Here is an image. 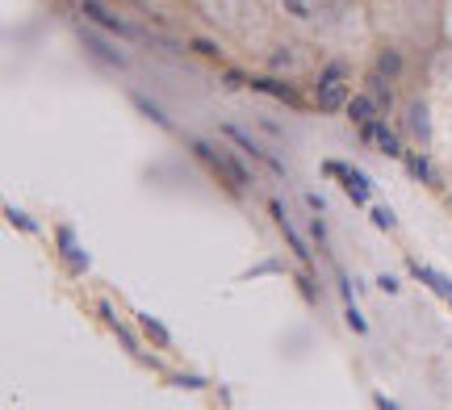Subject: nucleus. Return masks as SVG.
Here are the masks:
<instances>
[{"label": "nucleus", "mask_w": 452, "mask_h": 410, "mask_svg": "<svg viewBox=\"0 0 452 410\" xmlns=\"http://www.w3.org/2000/svg\"><path fill=\"white\" fill-rule=\"evenodd\" d=\"M368 89H373V101H377V105H394V89L385 84V72L368 76Z\"/></svg>", "instance_id": "9"}, {"label": "nucleus", "mask_w": 452, "mask_h": 410, "mask_svg": "<svg viewBox=\"0 0 452 410\" xmlns=\"http://www.w3.org/2000/svg\"><path fill=\"white\" fill-rule=\"evenodd\" d=\"M398 67H402L398 50H385V55H381V72H385V76H398Z\"/></svg>", "instance_id": "11"}, {"label": "nucleus", "mask_w": 452, "mask_h": 410, "mask_svg": "<svg viewBox=\"0 0 452 410\" xmlns=\"http://www.w3.org/2000/svg\"><path fill=\"white\" fill-rule=\"evenodd\" d=\"M80 8H84V17H92L101 30H109V34H130V25H126L113 8H105L101 0H80Z\"/></svg>", "instance_id": "2"}, {"label": "nucleus", "mask_w": 452, "mask_h": 410, "mask_svg": "<svg viewBox=\"0 0 452 410\" xmlns=\"http://www.w3.org/2000/svg\"><path fill=\"white\" fill-rule=\"evenodd\" d=\"M318 101H322V109H339L348 101V80H344V67L339 63L318 76Z\"/></svg>", "instance_id": "1"}, {"label": "nucleus", "mask_w": 452, "mask_h": 410, "mask_svg": "<svg viewBox=\"0 0 452 410\" xmlns=\"http://www.w3.org/2000/svg\"><path fill=\"white\" fill-rule=\"evenodd\" d=\"M256 92H272L276 101H289V105L298 101V96H293V89H285V84H276V80H256Z\"/></svg>", "instance_id": "10"}, {"label": "nucleus", "mask_w": 452, "mask_h": 410, "mask_svg": "<svg viewBox=\"0 0 452 410\" xmlns=\"http://www.w3.org/2000/svg\"><path fill=\"white\" fill-rule=\"evenodd\" d=\"M197 151H201V155H205V159H210L218 172H226V176L239 184V188L247 184V168H239V164H235V155H226V151H214V147H205V142H197Z\"/></svg>", "instance_id": "3"}, {"label": "nucleus", "mask_w": 452, "mask_h": 410, "mask_svg": "<svg viewBox=\"0 0 452 410\" xmlns=\"http://www.w3.org/2000/svg\"><path fill=\"white\" fill-rule=\"evenodd\" d=\"M410 273L419 276L423 285H431V289H436L440 297H448V302H452V285H448V280H444V276H440V273H431V268H423L419 260H410Z\"/></svg>", "instance_id": "8"}, {"label": "nucleus", "mask_w": 452, "mask_h": 410, "mask_svg": "<svg viewBox=\"0 0 452 410\" xmlns=\"http://www.w3.org/2000/svg\"><path fill=\"white\" fill-rule=\"evenodd\" d=\"M226 135L235 138V142H239V147H243V151H247V155H256V159H264V164H269L272 172H285V168H281V159H272L269 151H260V147H256V138H247L243 135V130H239V126H222Z\"/></svg>", "instance_id": "5"}, {"label": "nucleus", "mask_w": 452, "mask_h": 410, "mask_svg": "<svg viewBox=\"0 0 452 410\" xmlns=\"http://www.w3.org/2000/svg\"><path fill=\"white\" fill-rule=\"evenodd\" d=\"M373 218H377L381 227H394V214H385V210H373Z\"/></svg>", "instance_id": "13"}, {"label": "nucleus", "mask_w": 452, "mask_h": 410, "mask_svg": "<svg viewBox=\"0 0 452 410\" xmlns=\"http://www.w3.org/2000/svg\"><path fill=\"white\" fill-rule=\"evenodd\" d=\"M364 135L373 138V142H377V147H381L385 155H402V142H398V135H390V130H385L381 122H373V126H364Z\"/></svg>", "instance_id": "7"}, {"label": "nucleus", "mask_w": 452, "mask_h": 410, "mask_svg": "<svg viewBox=\"0 0 452 410\" xmlns=\"http://www.w3.org/2000/svg\"><path fill=\"white\" fill-rule=\"evenodd\" d=\"M373 105H377L373 96H356V101H348V118H352V122H356L361 130L377 122V109H373Z\"/></svg>", "instance_id": "6"}, {"label": "nucleus", "mask_w": 452, "mask_h": 410, "mask_svg": "<svg viewBox=\"0 0 452 410\" xmlns=\"http://www.w3.org/2000/svg\"><path fill=\"white\" fill-rule=\"evenodd\" d=\"M327 172H331V176H339V181L348 184L352 201H368V181H364L361 172H352V168H344V164H327Z\"/></svg>", "instance_id": "4"}, {"label": "nucleus", "mask_w": 452, "mask_h": 410, "mask_svg": "<svg viewBox=\"0 0 452 410\" xmlns=\"http://www.w3.org/2000/svg\"><path fill=\"white\" fill-rule=\"evenodd\" d=\"M407 159H410V172H414V176H423V181H431V164H427L423 155H407Z\"/></svg>", "instance_id": "12"}]
</instances>
